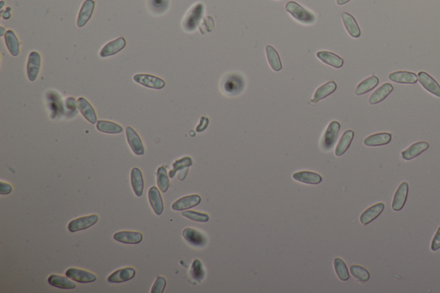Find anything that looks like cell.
I'll return each instance as SVG.
<instances>
[{"mask_svg": "<svg viewBox=\"0 0 440 293\" xmlns=\"http://www.w3.org/2000/svg\"><path fill=\"white\" fill-rule=\"evenodd\" d=\"M285 10L292 15V18H295L297 21L300 22L302 24H311L316 21V17L313 13L302 7L300 4L294 1H289L288 3L285 4Z\"/></svg>", "mask_w": 440, "mask_h": 293, "instance_id": "6da1fadb", "label": "cell"}, {"mask_svg": "<svg viewBox=\"0 0 440 293\" xmlns=\"http://www.w3.org/2000/svg\"><path fill=\"white\" fill-rule=\"evenodd\" d=\"M203 13L204 5L201 3L195 4L191 8L183 20V26L184 29L188 32L195 30L201 22Z\"/></svg>", "mask_w": 440, "mask_h": 293, "instance_id": "7a4b0ae2", "label": "cell"}, {"mask_svg": "<svg viewBox=\"0 0 440 293\" xmlns=\"http://www.w3.org/2000/svg\"><path fill=\"white\" fill-rule=\"evenodd\" d=\"M244 88L243 77L236 74H231L226 77L223 83V90L226 94L235 96L239 94Z\"/></svg>", "mask_w": 440, "mask_h": 293, "instance_id": "3957f363", "label": "cell"}, {"mask_svg": "<svg viewBox=\"0 0 440 293\" xmlns=\"http://www.w3.org/2000/svg\"><path fill=\"white\" fill-rule=\"evenodd\" d=\"M340 128H341L340 123L335 121L332 122L328 125L322 140V147L324 150H331L335 146L336 140L338 138Z\"/></svg>", "mask_w": 440, "mask_h": 293, "instance_id": "277c9868", "label": "cell"}, {"mask_svg": "<svg viewBox=\"0 0 440 293\" xmlns=\"http://www.w3.org/2000/svg\"><path fill=\"white\" fill-rule=\"evenodd\" d=\"M98 219V216L95 214H92L90 216L80 217L78 219L71 220L70 223H68L67 228L69 231L72 233L78 232L80 230H86L97 223Z\"/></svg>", "mask_w": 440, "mask_h": 293, "instance_id": "5b68a950", "label": "cell"}, {"mask_svg": "<svg viewBox=\"0 0 440 293\" xmlns=\"http://www.w3.org/2000/svg\"><path fill=\"white\" fill-rule=\"evenodd\" d=\"M134 80L142 86L155 90H161L165 86V82L162 78L149 74H136Z\"/></svg>", "mask_w": 440, "mask_h": 293, "instance_id": "8992f818", "label": "cell"}, {"mask_svg": "<svg viewBox=\"0 0 440 293\" xmlns=\"http://www.w3.org/2000/svg\"><path fill=\"white\" fill-rule=\"evenodd\" d=\"M66 275L70 279L74 280L75 282L81 283V284H88V283L94 282L96 280V275L92 272L82 270V269L70 268L67 269Z\"/></svg>", "mask_w": 440, "mask_h": 293, "instance_id": "52a82bcc", "label": "cell"}, {"mask_svg": "<svg viewBox=\"0 0 440 293\" xmlns=\"http://www.w3.org/2000/svg\"><path fill=\"white\" fill-rule=\"evenodd\" d=\"M409 184L408 182H401L400 186L398 187L396 192L394 194V199L392 201V209L395 212L401 211L404 206H405L406 201L408 199V195H409Z\"/></svg>", "mask_w": 440, "mask_h": 293, "instance_id": "ba28073f", "label": "cell"}, {"mask_svg": "<svg viewBox=\"0 0 440 293\" xmlns=\"http://www.w3.org/2000/svg\"><path fill=\"white\" fill-rule=\"evenodd\" d=\"M41 63L42 59L39 52L35 51L30 52L27 64V75L29 81L34 82L37 78L41 68Z\"/></svg>", "mask_w": 440, "mask_h": 293, "instance_id": "9c48e42d", "label": "cell"}, {"mask_svg": "<svg viewBox=\"0 0 440 293\" xmlns=\"http://www.w3.org/2000/svg\"><path fill=\"white\" fill-rule=\"evenodd\" d=\"M126 134H127V142L129 144V146L134 153L138 156L144 155V147L142 143L140 137L136 133V131L133 127L127 126V129H126Z\"/></svg>", "mask_w": 440, "mask_h": 293, "instance_id": "30bf717a", "label": "cell"}, {"mask_svg": "<svg viewBox=\"0 0 440 293\" xmlns=\"http://www.w3.org/2000/svg\"><path fill=\"white\" fill-rule=\"evenodd\" d=\"M114 239L125 244H139L143 240V235L137 231L123 230L115 234Z\"/></svg>", "mask_w": 440, "mask_h": 293, "instance_id": "8fae6325", "label": "cell"}, {"mask_svg": "<svg viewBox=\"0 0 440 293\" xmlns=\"http://www.w3.org/2000/svg\"><path fill=\"white\" fill-rule=\"evenodd\" d=\"M418 79L419 83L422 85V87L430 92L431 94L436 96L437 98H440V85L435 79L430 76L429 74L425 72H419L418 74Z\"/></svg>", "mask_w": 440, "mask_h": 293, "instance_id": "7c38bea8", "label": "cell"}, {"mask_svg": "<svg viewBox=\"0 0 440 293\" xmlns=\"http://www.w3.org/2000/svg\"><path fill=\"white\" fill-rule=\"evenodd\" d=\"M183 236L188 244L195 247H204L207 244V238L199 230L186 228L183 230Z\"/></svg>", "mask_w": 440, "mask_h": 293, "instance_id": "4fadbf2b", "label": "cell"}, {"mask_svg": "<svg viewBox=\"0 0 440 293\" xmlns=\"http://www.w3.org/2000/svg\"><path fill=\"white\" fill-rule=\"evenodd\" d=\"M127 45V42L124 37L119 38L107 43L100 51V56L102 58H107L109 56L115 55L117 52H120Z\"/></svg>", "mask_w": 440, "mask_h": 293, "instance_id": "5bb4252c", "label": "cell"}, {"mask_svg": "<svg viewBox=\"0 0 440 293\" xmlns=\"http://www.w3.org/2000/svg\"><path fill=\"white\" fill-rule=\"evenodd\" d=\"M201 201V196L197 195L184 196L183 198H180L179 199H177L176 201L173 203L171 208L174 211H184V210L189 209V208L198 206Z\"/></svg>", "mask_w": 440, "mask_h": 293, "instance_id": "9a60e30c", "label": "cell"}, {"mask_svg": "<svg viewBox=\"0 0 440 293\" xmlns=\"http://www.w3.org/2000/svg\"><path fill=\"white\" fill-rule=\"evenodd\" d=\"M384 204L383 202L377 203L373 206H371L368 209H366L360 216V222L364 225H367L376 220L377 217L381 215V213L384 212Z\"/></svg>", "mask_w": 440, "mask_h": 293, "instance_id": "2e32d148", "label": "cell"}, {"mask_svg": "<svg viewBox=\"0 0 440 293\" xmlns=\"http://www.w3.org/2000/svg\"><path fill=\"white\" fill-rule=\"evenodd\" d=\"M95 1L94 0H85L82 5L79 14H78L77 25L79 28H83L92 18L93 11L95 9Z\"/></svg>", "mask_w": 440, "mask_h": 293, "instance_id": "e0dca14e", "label": "cell"}, {"mask_svg": "<svg viewBox=\"0 0 440 293\" xmlns=\"http://www.w3.org/2000/svg\"><path fill=\"white\" fill-rule=\"evenodd\" d=\"M390 80L402 84H414L417 83L418 76L412 72L398 71L389 75Z\"/></svg>", "mask_w": 440, "mask_h": 293, "instance_id": "ac0fdd59", "label": "cell"}, {"mask_svg": "<svg viewBox=\"0 0 440 293\" xmlns=\"http://www.w3.org/2000/svg\"><path fill=\"white\" fill-rule=\"evenodd\" d=\"M428 148H429V144L426 141L417 142V143L413 144L412 146H410L408 149L403 150L401 152V157L404 160H412L414 158L419 156L420 154L423 153Z\"/></svg>", "mask_w": 440, "mask_h": 293, "instance_id": "d6986e66", "label": "cell"}, {"mask_svg": "<svg viewBox=\"0 0 440 293\" xmlns=\"http://www.w3.org/2000/svg\"><path fill=\"white\" fill-rule=\"evenodd\" d=\"M78 107L82 115L85 120L92 124H95L97 121V115L95 114V109L92 104L85 98H79L78 99Z\"/></svg>", "mask_w": 440, "mask_h": 293, "instance_id": "ffe728a7", "label": "cell"}, {"mask_svg": "<svg viewBox=\"0 0 440 293\" xmlns=\"http://www.w3.org/2000/svg\"><path fill=\"white\" fill-rule=\"evenodd\" d=\"M148 199L150 205L152 206L154 213L159 216L161 215L164 209V205L162 201V196H161V194L159 192L158 188L152 187L151 189H149Z\"/></svg>", "mask_w": 440, "mask_h": 293, "instance_id": "44dd1931", "label": "cell"}, {"mask_svg": "<svg viewBox=\"0 0 440 293\" xmlns=\"http://www.w3.org/2000/svg\"><path fill=\"white\" fill-rule=\"evenodd\" d=\"M136 274V271L133 268H125L120 269L114 272L111 275L109 276L108 281L110 283H124L129 281L134 278Z\"/></svg>", "mask_w": 440, "mask_h": 293, "instance_id": "7402d4cb", "label": "cell"}, {"mask_svg": "<svg viewBox=\"0 0 440 293\" xmlns=\"http://www.w3.org/2000/svg\"><path fill=\"white\" fill-rule=\"evenodd\" d=\"M47 281L51 286L59 288V289L72 290L77 287L76 283L73 282L74 280L70 279L67 276L64 277V276L58 275V274H52L49 276Z\"/></svg>", "mask_w": 440, "mask_h": 293, "instance_id": "603a6c76", "label": "cell"}, {"mask_svg": "<svg viewBox=\"0 0 440 293\" xmlns=\"http://www.w3.org/2000/svg\"><path fill=\"white\" fill-rule=\"evenodd\" d=\"M293 179L297 182H303L306 184H312V185H317L322 182V176L320 174L311 172V171H300L296 172L292 175Z\"/></svg>", "mask_w": 440, "mask_h": 293, "instance_id": "cb8c5ba5", "label": "cell"}, {"mask_svg": "<svg viewBox=\"0 0 440 293\" xmlns=\"http://www.w3.org/2000/svg\"><path fill=\"white\" fill-rule=\"evenodd\" d=\"M392 135L390 133H375L367 137L364 140V144L366 146H385L391 142Z\"/></svg>", "mask_w": 440, "mask_h": 293, "instance_id": "d4e9b609", "label": "cell"}, {"mask_svg": "<svg viewBox=\"0 0 440 293\" xmlns=\"http://www.w3.org/2000/svg\"><path fill=\"white\" fill-rule=\"evenodd\" d=\"M131 184L135 195L140 197L144 193V182L143 174L139 168H134L131 171Z\"/></svg>", "mask_w": 440, "mask_h": 293, "instance_id": "484cf974", "label": "cell"}, {"mask_svg": "<svg viewBox=\"0 0 440 293\" xmlns=\"http://www.w3.org/2000/svg\"><path fill=\"white\" fill-rule=\"evenodd\" d=\"M394 91L393 85L389 83H385L382 86L378 88L377 91L374 92L373 94L371 96L369 99V103L371 105L377 104L380 103L381 101L385 100V98H388L389 95H391V92Z\"/></svg>", "mask_w": 440, "mask_h": 293, "instance_id": "4316f807", "label": "cell"}, {"mask_svg": "<svg viewBox=\"0 0 440 293\" xmlns=\"http://www.w3.org/2000/svg\"><path fill=\"white\" fill-rule=\"evenodd\" d=\"M317 58L320 59L323 62L327 64L328 66L335 67V68H341L343 67L344 60L341 57L335 54L334 52H327V51H320L317 52Z\"/></svg>", "mask_w": 440, "mask_h": 293, "instance_id": "83f0119b", "label": "cell"}, {"mask_svg": "<svg viewBox=\"0 0 440 293\" xmlns=\"http://www.w3.org/2000/svg\"><path fill=\"white\" fill-rule=\"evenodd\" d=\"M342 20H343V24L345 25L346 29H347V31L348 32L349 35L353 38H359L361 35V31H360L359 25L356 22L355 18L347 12H344V13H342Z\"/></svg>", "mask_w": 440, "mask_h": 293, "instance_id": "f1b7e54d", "label": "cell"}, {"mask_svg": "<svg viewBox=\"0 0 440 293\" xmlns=\"http://www.w3.org/2000/svg\"><path fill=\"white\" fill-rule=\"evenodd\" d=\"M336 88H337V84L335 81H329L326 84H323L315 92L312 102H317V101L327 98L329 95L335 92Z\"/></svg>", "mask_w": 440, "mask_h": 293, "instance_id": "f546056e", "label": "cell"}, {"mask_svg": "<svg viewBox=\"0 0 440 293\" xmlns=\"http://www.w3.org/2000/svg\"><path fill=\"white\" fill-rule=\"evenodd\" d=\"M353 137H354V132L352 130H347L345 133H343V135L341 138V140L336 146V149H335V155L337 157H341L347 150L350 145L352 143Z\"/></svg>", "mask_w": 440, "mask_h": 293, "instance_id": "4dcf8cb0", "label": "cell"}, {"mask_svg": "<svg viewBox=\"0 0 440 293\" xmlns=\"http://www.w3.org/2000/svg\"><path fill=\"white\" fill-rule=\"evenodd\" d=\"M4 41L11 55L18 56L20 51V43L17 35L12 30H7L4 34Z\"/></svg>", "mask_w": 440, "mask_h": 293, "instance_id": "1f68e13d", "label": "cell"}, {"mask_svg": "<svg viewBox=\"0 0 440 293\" xmlns=\"http://www.w3.org/2000/svg\"><path fill=\"white\" fill-rule=\"evenodd\" d=\"M378 83H379V79L376 76H371V77H367L365 80L360 82L359 85L357 86L355 94L357 96L366 94L369 91H372L374 88L377 87Z\"/></svg>", "mask_w": 440, "mask_h": 293, "instance_id": "d6a6232c", "label": "cell"}, {"mask_svg": "<svg viewBox=\"0 0 440 293\" xmlns=\"http://www.w3.org/2000/svg\"><path fill=\"white\" fill-rule=\"evenodd\" d=\"M96 128L101 133H109V134H117L123 132L122 126L117 123L108 122V121H99L96 123Z\"/></svg>", "mask_w": 440, "mask_h": 293, "instance_id": "836d02e7", "label": "cell"}, {"mask_svg": "<svg viewBox=\"0 0 440 293\" xmlns=\"http://www.w3.org/2000/svg\"><path fill=\"white\" fill-rule=\"evenodd\" d=\"M266 52L268 56V63L270 65L272 69L275 72H278L282 69V64L278 52L275 50L274 47L268 45L266 47Z\"/></svg>", "mask_w": 440, "mask_h": 293, "instance_id": "e575fe53", "label": "cell"}, {"mask_svg": "<svg viewBox=\"0 0 440 293\" xmlns=\"http://www.w3.org/2000/svg\"><path fill=\"white\" fill-rule=\"evenodd\" d=\"M169 176L167 170H166V168L164 166H161V167L159 168V170L157 171V183H158L159 189L161 190L162 193H166L169 189Z\"/></svg>", "mask_w": 440, "mask_h": 293, "instance_id": "d590c367", "label": "cell"}, {"mask_svg": "<svg viewBox=\"0 0 440 293\" xmlns=\"http://www.w3.org/2000/svg\"><path fill=\"white\" fill-rule=\"evenodd\" d=\"M334 266H335V272L338 276L339 279L342 281H347L350 275H349L348 269L346 266L345 262H343V260L341 258H335L334 261Z\"/></svg>", "mask_w": 440, "mask_h": 293, "instance_id": "8d00e7d4", "label": "cell"}, {"mask_svg": "<svg viewBox=\"0 0 440 293\" xmlns=\"http://www.w3.org/2000/svg\"><path fill=\"white\" fill-rule=\"evenodd\" d=\"M190 275L194 280L201 283L205 278V271L200 260L195 259L191 266Z\"/></svg>", "mask_w": 440, "mask_h": 293, "instance_id": "74e56055", "label": "cell"}, {"mask_svg": "<svg viewBox=\"0 0 440 293\" xmlns=\"http://www.w3.org/2000/svg\"><path fill=\"white\" fill-rule=\"evenodd\" d=\"M192 164H193V161H192V159H191L189 157H183V158H181L179 160L176 161V162L173 164L172 170L169 172V177H170V178H173V177L176 175L177 172L183 171V170L186 169V168L190 167Z\"/></svg>", "mask_w": 440, "mask_h": 293, "instance_id": "f35d334b", "label": "cell"}, {"mask_svg": "<svg viewBox=\"0 0 440 293\" xmlns=\"http://www.w3.org/2000/svg\"><path fill=\"white\" fill-rule=\"evenodd\" d=\"M350 272L354 278L361 282H367L370 279V272L360 266L352 265L350 268Z\"/></svg>", "mask_w": 440, "mask_h": 293, "instance_id": "ab89813d", "label": "cell"}, {"mask_svg": "<svg viewBox=\"0 0 440 293\" xmlns=\"http://www.w3.org/2000/svg\"><path fill=\"white\" fill-rule=\"evenodd\" d=\"M149 6L153 12L160 14L169 7V0H149Z\"/></svg>", "mask_w": 440, "mask_h": 293, "instance_id": "60d3db41", "label": "cell"}, {"mask_svg": "<svg viewBox=\"0 0 440 293\" xmlns=\"http://www.w3.org/2000/svg\"><path fill=\"white\" fill-rule=\"evenodd\" d=\"M182 215L187 219L196 221V222H201V223H206L209 220V216L206 213H198V212H194V211H185L183 212Z\"/></svg>", "mask_w": 440, "mask_h": 293, "instance_id": "b9f144b4", "label": "cell"}, {"mask_svg": "<svg viewBox=\"0 0 440 293\" xmlns=\"http://www.w3.org/2000/svg\"><path fill=\"white\" fill-rule=\"evenodd\" d=\"M166 287V279L163 277L159 276L156 279L155 282L152 286L151 293H162L164 292Z\"/></svg>", "mask_w": 440, "mask_h": 293, "instance_id": "7bdbcfd3", "label": "cell"}, {"mask_svg": "<svg viewBox=\"0 0 440 293\" xmlns=\"http://www.w3.org/2000/svg\"><path fill=\"white\" fill-rule=\"evenodd\" d=\"M440 248V226L439 227V229L437 230L436 234H435V236H434V238H433V241H432V244H431V249L433 250V251H437V250H439Z\"/></svg>", "mask_w": 440, "mask_h": 293, "instance_id": "ee69618b", "label": "cell"}, {"mask_svg": "<svg viewBox=\"0 0 440 293\" xmlns=\"http://www.w3.org/2000/svg\"><path fill=\"white\" fill-rule=\"evenodd\" d=\"M11 191H12V188L10 184L4 182H0V194L1 195H9Z\"/></svg>", "mask_w": 440, "mask_h": 293, "instance_id": "f6af8a7d", "label": "cell"}, {"mask_svg": "<svg viewBox=\"0 0 440 293\" xmlns=\"http://www.w3.org/2000/svg\"><path fill=\"white\" fill-rule=\"evenodd\" d=\"M187 172H188V168H186V169H184L183 171H179V174H178V179H179L180 181H183L185 177L187 176Z\"/></svg>", "mask_w": 440, "mask_h": 293, "instance_id": "bcb514c9", "label": "cell"}, {"mask_svg": "<svg viewBox=\"0 0 440 293\" xmlns=\"http://www.w3.org/2000/svg\"><path fill=\"white\" fill-rule=\"evenodd\" d=\"M349 1L350 0H337L336 2H337V4H339V5H343V4H347Z\"/></svg>", "mask_w": 440, "mask_h": 293, "instance_id": "7dc6e473", "label": "cell"}]
</instances>
